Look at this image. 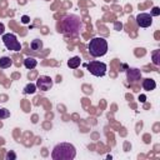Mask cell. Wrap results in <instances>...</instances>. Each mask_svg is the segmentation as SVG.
Returning a JSON list of instances; mask_svg holds the SVG:
<instances>
[{
	"instance_id": "6da1fadb",
	"label": "cell",
	"mask_w": 160,
	"mask_h": 160,
	"mask_svg": "<svg viewBox=\"0 0 160 160\" xmlns=\"http://www.w3.org/2000/svg\"><path fill=\"white\" fill-rule=\"evenodd\" d=\"M82 30V21L81 19L75 15V14H70L64 16L62 21H61V28H59V32H64L66 36H78L80 34V31Z\"/></svg>"
},
{
	"instance_id": "7a4b0ae2",
	"label": "cell",
	"mask_w": 160,
	"mask_h": 160,
	"mask_svg": "<svg viewBox=\"0 0 160 160\" xmlns=\"http://www.w3.org/2000/svg\"><path fill=\"white\" fill-rule=\"evenodd\" d=\"M76 156V149L70 142H60L51 151L52 160H72Z\"/></svg>"
},
{
	"instance_id": "3957f363",
	"label": "cell",
	"mask_w": 160,
	"mask_h": 160,
	"mask_svg": "<svg viewBox=\"0 0 160 160\" xmlns=\"http://www.w3.org/2000/svg\"><path fill=\"white\" fill-rule=\"evenodd\" d=\"M88 50L92 58L104 56L108 52V41L104 38H92L89 41Z\"/></svg>"
},
{
	"instance_id": "277c9868",
	"label": "cell",
	"mask_w": 160,
	"mask_h": 160,
	"mask_svg": "<svg viewBox=\"0 0 160 160\" xmlns=\"http://www.w3.org/2000/svg\"><path fill=\"white\" fill-rule=\"evenodd\" d=\"M2 42L8 50H11V51H20L21 50V44L19 42L15 34H10V32L2 34Z\"/></svg>"
},
{
	"instance_id": "5b68a950",
	"label": "cell",
	"mask_w": 160,
	"mask_h": 160,
	"mask_svg": "<svg viewBox=\"0 0 160 160\" xmlns=\"http://www.w3.org/2000/svg\"><path fill=\"white\" fill-rule=\"evenodd\" d=\"M86 68L90 71V74H92L94 76H104L106 74V68L108 66H106L105 62L92 60V61L86 64Z\"/></svg>"
},
{
	"instance_id": "8992f818",
	"label": "cell",
	"mask_w": 160,
	"mask_h": 160,
	"mask_svg": "<svg viewBox=\"0 0 160 160\" xmlns=\"http://www.w3.org/2000/svg\"><path fill=\"white\" fill-rule=\"evenodd\" d=\"M52 79L50 76H46V75H40L38 79H36V88L41 91H48L52 88Z\"/></svg>"
},
{
	"instance_id": "52a82bcc",
	"label": "cell",
	"mask_w": 160,
	"mask_h": 160,
	"mask_svg": "<svg viewBox=\"0 0 160 160\" xmlns=\"http://www.w3.org/2000/svg\"><path fill=\"white\" fill-rule=\"evenodd\" d=\"M135 20H136L138 26L140 28H149L152 24V16L148 12H140Z\"/></svg>"
},
{
	"instance_id": "ba28073f",
	"label": "cell",
	"mask_w": 160,
	"mask_h": 160,
	"mask_svg": "<svg viewBox=\"0 0 160 160\" xmlns=\"http://www.w3.org/2000/svg\"><path fill=\"white\" fill-rule=\"evenodd\" d=\"M126 76H128V80L132 82V81H138V80H140V78H141V72H140L139 69L131 68V69H128V71H126Z\"/></svg>"
},
{
	"instance_id": "9c48e42d",
	"label": "cell",
	"mask_w": 160,
	"mask_h": 160,
	"mask_svg": "<svg viewBox=\"0 0 160 160\" xmlns=\"http://www.w3.org/2000/svg\"><path fill=\"white\" fill-rule=\"evenodd\" d=\"M141 86H142L144 90H146V91H151V90H154V89L156 88V82H155L154 79L148 78V79H144V80H142Z\"/></svg>"
},
{
	"instance_id": "30bf717a",
	"label": "cell",
	"mask_w": 160,
	"mask_h": 160,
	"mask_svg": "<svg viewBox=\"0 0 160 160\" xmlns=\"http://www.w3.org/2000/svg\"><path fill=\"white\" fill-rule=\"evenodd\" d=\"M24 65H25L26 69L32 70V69L36 68V65H38V60L34 59V58H26V59L24 60Z\"/></svg>"
},
{
	"instance_id": "8fae6325",
	"label": "cell",
	"mask_w": 160,
	"mask_h": 160,
	"mask_svg": "<svg viewBox=\"0 0 160 160\" xmlns=\"http://www.w3.org/2000/svg\"><path fill=\"white\" fill-rule=\"evenodd\" d=\"M80 64H81V59H80L79 56H74V58H71V59L68 61V66H69L70 69H78V68L80 66Z\"/></svg>"
},
{
	"instance_id": "7c38bea8",
	"label": "cell",
	"mask_w": 160,
	"mask_h": 160,
	"mask_svg": "<svg viewBox=\"0 0 160 160\" xmlns=\"http://www.w3.org/2000/svg\"><path fill=\"white\" fill-rule=\"evenodd\" d=\"M11 64H12L11 58H9V56L0 58V69H8V68L11 66Z\"/></svg>"
},
{
	"instance_id": "4fadbf2b",
	"label": "cell",
	"mask_w": 160,
	"mask_h": 160,
	"mask_svg": "<svg viewBox=\"0 0 160 160\" xmlns=\"http://www.w3.org/2000/svg\"><path fill=\"white\" fill-rule=\"evenodd\" d=\"M30 48H31V50H34V51H39V50L42 49V41H41L40 39H34V40H31V42H30Z\"/></svg>"
},
{
	"instance_id": "5bb4252c",
	"label": "cell",
	"mask_w": 160,
	"mask_h": 160,
	"mask_svg": "<svg viewBox=\"0 0 160 160\" xmlns=\"http://www.w3.org/2000/svg\"><path fill=\"white\" fill-rule=\"evenodd\" d=\"M151 59H152V62H154V65H160V50L158 49V50H154L152 52H151Z\"/></svg>"
},
{
	"instance_id": "9a60e30c",
	"label": "cell",
	"mask_w": 160,
	"mask_h": 160,
	"mask_svg": "<svg viewBox=\"0 0 160 160\" xmlns=\"http://www.w3.org/2000/svg\"><path fill=\"white\" fill-rule=\"evenodd\" d=\"M36 84H32V82H30V84H28L25 88H24V94H34L35 91H36Z\"/></svg>"
},
{
	"instance_id": "2e32d148",
	"label": "cell",
	"mask_w": 160,
	"mask_h": 160,
	"mask_svg": "<svg viewBox=\"0 0 160 160\" xmlns=\"http://www.w3.org/2000/svg\"><path fill=\"white\" fill-rule=\"evenodd\" d=\"M10 116V111L8 110V109H1L0 108V120H2V119H8Z\"/></svg>"
},
{
	"instance_id": "e0dca14e",
	"label": "cell",
	"mask_w": 160,
	"mask_h": 160,
	"mask_svg": "<svg viewBox=\"0 0 160 160\" xmlns=\"http://www.w3.org/2000/svg\"><path fill=\"white\" fill-rule=\"evenodd\" d=\"M150 15H151V16H158V15H160V9H159L158 6H155V8H152V10H151V12H150Z\"/></svg>"
},
{
	"instance_id": "ac0fdd59",
	"label": "cell",
	"mask_w": 160,
	"mask_h": 160,
	"mask_svg": "<svg viewBox=\"0 0 160 160\" xmlns=\"http://www.w3.org/2000/svg\"><path fill=\"white\" fill-rule=\"evenodd\" d=\"M6 160H9V159H16V155H15V152L14 151H9L8 154H6Z\"/></svg>"
},
{
	"instance_id": "d6986e66",
	"label": "cell",
	"mask_w": 160,
	"mask_h": 160,
	"mask_svg": "<svg viewBox=\"0 0 160 160\" xmlns=\"http://www.w3.org/2000/svg\"><path fill=\"white\" fill-rule=\"evenodd\" d=\"M21 21H22L24 24H28V22L30 21V19H29V16H26V15H24V16L21 18Z\"/></svg>"
},
{
	"instance_id": "ffe728a7",
	"label": "cell",
	"mask_w": 160,
	"mask_h": 160,
	"mask_svg": "<svg viewBox=\"0 0 160 160\" xmlns=\"http://www.w3.org/2000/svg\"><path fill=\"white\" fill-rule=\"evenodd\" d=\"M4 30H5V26H4V24H2V22H0V35H2V34H4Z\"/></svg>"
},
{
	"instance_id": "44dd1931",
	"label": "cell",
	"mask_w": 160,
	"mask_h": 160,
	"mask_svg": "<svg viewBox=\"0 0 160 160\" xmlns=\"http://www.w3.org/2000/svg\"><path fill=\"white\" fill-rule=\"evenodd\" d=\"M115 29H116V30L121 29V22H115Z\"/></svg>"
},
{
	"instance_id": "7402d4cb",
	"label": "cell",
	"mask_w": 160,
	"mask_h": 160,
	"mask_svg": "<svg viewBox=\"0 0 160 160\" xmlns=\"http://www.w3.org/2000/svg\"><path fill=\"white\" fill-rule=\"evenodd\" d=\"M139 100H140V101H145V95H141V96L139 98Z\"/></svg>"
}]
</instances>
